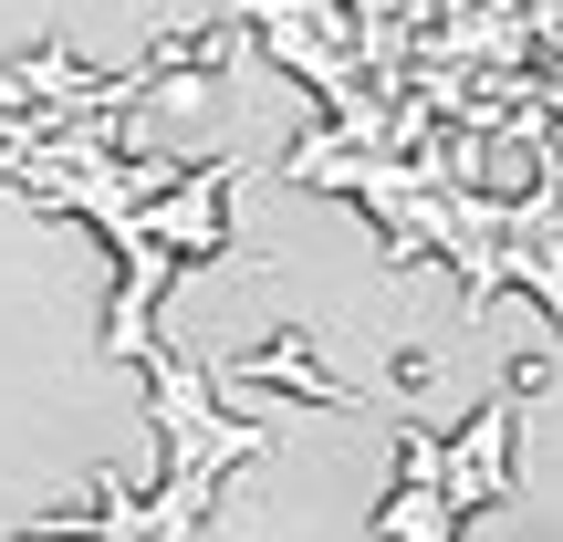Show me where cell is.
I'll return each instance as SVG.
<instances>
[{
  "label": "cell",
  "mask_w": 563,
  "mask_h": 542,
  "mask_svg": "<svg viewBox=\"0 0 563 542\" xmlns=\"http://www.w3.org/2000/svg\"><path fill=\"white\" fill-rule=\"evenodd\" d=\"M439 460H449V439L439 428H397V490H386V542H460L449 522H460V511H449V490H439Z\"/></svg>",
  "instance_id": "obj_1"
},
{
  "label": "cell",
  "mask_w": 563,
  "mask_h": 542,
  "mask_svg": "<svg viewBox=\"0 0 563 542\" xmlns=\"http://www.w3.org/2000/svg\"><path fill=\"white\" fill-rule=\"evenodd\" d=\"M209 386H230V397H251V386H302L313 407H365L355 386H334L313 355H302V334H282L272 355H230V365H209Z\"/></svg>",
  "instance_id": "obj_3"
},
{
  "label": "cell",
  "mask_w": 563,
  "mask_h": 542,
  "mask_svg": "<svg viewBox=\"0 0 563 542\" xmlns=\"http://www.w3.org/2000/svg\"><path fill=\"white\" fill-rule=\"evenodd\" d=\"M511 418H522V386H501V397L470 418V439L439 460L449 511H481V501H501V490H511Z\"/></svg>",
  "instance_id": "obj_2"
}]
</instances>
